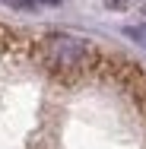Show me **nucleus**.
<instances>
[{"label":"nucleus","mask_w":146,"mask_h":149,"mask_svg":"<svg viewBox=\"0 0 146 149\" xmlns=\"http://www.w3.org/2000/svg\"><path fill=\"white\" fill-rule=\"evenodd\" d=\"M35 57L57 79H83L89 73H95L98 63H102L98 48L89 38H80L73 32H51V35H45L35 45Z\"/></svg>","instance_id":"1"},{"label":"nucleus","mask_w":146,"mask_h":149,"mask_svg":"<svg viewBox=\"0 0 146 149\" xmlns=\"http://www.w3.org/2000/svg\"><path fill=\"white\" fill-rule=\"evenodd\" d=\"M127 35L137 38V41H146V32H143V29H127Z\"/></svg>","instance_id":"2"},{"label":"nucleus","mask_w":146,"mask_h":149,"mask_svg":"<svg viewBox=\"0 0 146 149\" xmlns=\"http://www.w3.org/2000/svg\"><path fill=\"white\" fill-rule=\"evenodd\" d=\"M35 3H45V6H57V3H64V0H35Z\"/></svg>","instance_id":"3"}]
</instances>
